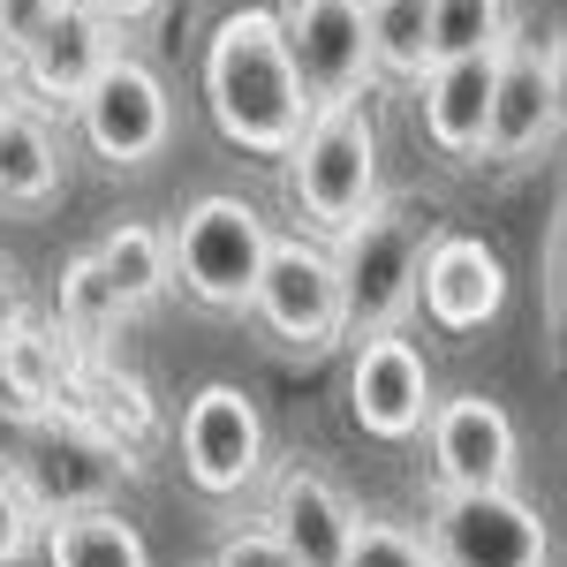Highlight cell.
Wrapping results in <instances>:
<instances>
[{"label":"cell","mask_w":567,"mask_h":567,"mask_svg":"<svg viewBox=\"0 0 567 567\" xmlns=\"http://www.w3.org/2000/svg\"><path fill=\"white\" fill-rule=\"evenodd\" d=\"M213 567H303L272 529H235V537H219V553H213Z\"/></svg>","instance_id":"4316f807"},{"label":"cell","mask_w":567,"mask_h":567,"mask_svg":"<svg viewBox=\"0 0 567 567\" xmlns=\"http://www.w3.org/2000/svg\"><path fill=\"white\" fill-rule=\"evenodd\" d=\"M205 114L250 159H288V144L303 136L310 99H303L296 53H288V31H280L272 8L219 16V31L205 39Z\"/></svg>","instance_id":"6da1fadb"},{"label":"cell","mask_w":567,"mask_h":567,"mask_svg":"<svg viewBox=\"0 0 567 567\" xmlns=\"http://www.w3.org/2000/svg\"><path fill=\"white\" fill-rule=\"evenodd\" d=\"M91 16H106L114 31H144V23H159V8L167 0H84Z\"/></svg>","instance_id":"f1b7e54d"},{"label":"cell","mask_w":567,"mask_h":567,"mask_svg":"<svg viewBox=\"0 0 567 567\" xmlns=\"http://www.w3.org/2000/svg\"><path fill=\"white\" fill-rule=\"evenodd\" d=\"M492 84H499V45L484 53H454L424 69V136H432L439 159L454 167H484V136H492Z\"/></svg>","instance_id":"9a60e30c"},{"label":"cell","mask_w":567,"mask_h":567,"mask_svg":"<svg viewBox=\"0 0 567 567\" xmlns=\"http://www.w3.org/2000/svg\"><path fill=\"white\" fill-rule=\"evenodd\" d=\"M515 31V8L507 0H432V61L454 53H484Z\"/></svg>","instance_id":"cb8c5ba5"},{"label":"cell","mask_w":567,"mask_h":567,"mask_svg":"<svg viewBox=\"0 0 567 567\" xmlns=\"http://www.w3.org/2000/svg\"><path fill=\"white\" fill-rule=\"evenodd\" d=\"M167 250H175V280L205 310H250L258 272L272 258V227L250 197H219L213 189L167 227Z\"/></svg>","instance_id":"5b68a950"},{"label":"cell","mask_w":567,"mask_h":567,"mask_svg":"<svg viewBox=\"0 0 567 567\" xmlns=\"http://www.w3.org/2000/svg\"><path fill=\"white\" fill-rule=\"evenodd\" d=\"M122 318H136V310L122 303V288L106 280L99 250L61 265V341H69V349H84V355L106 349V333H122Z\"/></svg>","instance_id":"44dd1931"},{"label":"cell","mask_w":567,"mask_h":567,"mask_svg":"<svg viewBox=\"0 0 567 567\" xmlns=\"http://www.w3.org/2000/svg\"><path fill=\"white\" fill-rule=\"evenodd\" d=\"M130 470H136V462H130V454H114L84 416H39V424H31V446H23V462H16V477H23V492L39 499V515L106 507L114 484L130 477Z\"/></svg>","instance_id":"30bf717a"},{"label":"cell","mask_w":567,"mask_h":567,"mask_svg":"<svg viewBox=\"0 0 567 567\" xmlns=\"http://www.w3.org/2000/svg\"><path fill=\"white\" fill-rule=\"evenodd\" d=\"M545 280H553V310H560V326H567V213L553 227V250H545Z\"/></svg>","instance_id":"f546056e"},{"label":"cell","mask_w":567,"mask_h":567,"mask_svg":"<svg viewBox=\"0 0 567 567\" xmlns=\"http://www.w3.org/2000/svg\"><path fill=\"white\" fill-rule=\"evenodd\" d=\"M355 515L349 499H341V484L326 477V470H310V462H288L280 477H272V499H265V529L296 553L303 567H349V545H355Z\"/></svg>","instance_id":"2e32d148"},{"label":"cell","mask_w":567,"mask_h":567,"mask_svg":"<svg viewBox=\"0 0 567 567\" xmlns=\"http://www.w3.org/2000/svg\"><path fill=\"white\" fill-rule=\"evenodd\" d=\"M61 386H69V341H61V326L45 333L39 318H23L0 341V393H8V409L23 424H39V416L61 409Z\"/></svg>","instance_id":"ac0fdd59"},{"label":"cell","mask_w":567,"mask_h":567,"mask_svg":"<svg viewBox=\"0 0 567 567\" xmlns=\"http://www.w3.org/2000/svg\"><path fill=\"white\" fill-rule=\"evenodd\" d=\"M424 545H432L439 567H553V529L515 484L432 492Z\"/></svg>","instance_id":"8992f818"},{"label":"cell","mask_w":567,"mask_h":567,"mask_svg":"<svg viewBox=\"0 0 567 567\" xmlns=\"http://www.w3.org/2000/svg\"><path fill=\"white\" fill-rule=\"evenodd\" d=\"M349 567H439L432 545L416 537L409 523H355V545H349Z\"/></svg>","instance_id":"d4e9b609"},{"label":"cell","mask_w":567,"mask_h":567,"mask_svg":"<svg viewBox=\"0 0 567 567\" xmlns=\"http://www.w3.org/2000/svg\"><path fill=\"white\" fill-rule=\"evenodd\" d=\"M250 318L280 341L288 355H326L349 341V280L333 243L318 235H272V258L258 272Z\"/></svg>","instance_id":"277c9868"},{"label":"cell","mask_w":567,"mask_h":567,"mask_svg":"<svg viewBox=\"0 0 567 567\" xmlns=\"http://www.w3.org/2000/svg\"><path fill=\"white\" fill-rule=\"evenodd\" d=\"M272 16H280V31H288V53H296V76H303L310 106L363 99V84L379 76L363 0H280Z\"/></svg>","instance_id":"8fae6325"},{"label":"cell","mask_w":567,"mask_h":567,"mask_svg":"<svg viewBox=\"0 0 567 567\" xmlns=\"http://www.w3.org/2000/svg\"><path fill=\"white\" fill-rule=\"evenodd\" d=\"M424 446H432V484L439 492L515 484V470H523V432H515V416H507L499 401H484V393H446V401H432Z\"/></svg>","instance_id":"4fadbf2b"},{"label":"cell","mask_w":567,"mask_h":567,"mask_svg":"<svg viewBox=\"0 0 567 567\" xmlns=\"http://www.w3.org/2000/svg\"><path fill=\"white\" fill-rule=\"evenodd\" d=\"M416 310L432 318L439 333H484L507 310V265L484 235H446L439 227L424 272H416Z\"/></svg>","instance_id":"5bb4252c"},{"label":"cell","mask_w":567,"mask_h":567,"mask_svg":"<svg viewBox=\"0 0 567 567\" xmlns=\"http://www.w3.org/2000/svg\"><path fill=\"white\" fill-rule=\"evenodd\" d=\"M39 537H45L39 499L23 492L16 470H0V567H23L31 553H39Z\"/></svg>","instance_id":"484cf974"},{"label":"cell","mask_w":567,"mask_h":567,"mask_svg":"<svg viewBox=\"0 0 567 567\" xmlns=\"http://www.w3.org/2000/svg\"><path fill=\"white\" fill-rule=\"evenodd\" d=\"M432 401H439L432 363H424V349H416V341H401V326H393V333H363V341H355V363H349V416H355V432L386 439V446L424 439Z\"/></svg>","instance_id":"7c38bea8"},{"label":"cell","mask_w":567,"mask_h":567,"mask_svg":"<svg viewBox=\"0 0 567 567\" xmlns=\"http://www.w3.org/2000/svg\"><path fill=\"white\" fill-rule=\"evenodd\" d=\"M288 197L318 243H341L379 205V122L363 99L310 106L303 136L288 144Z\"/></svg>","instance_id":"7a4b0ae2"},{"label":"cell","mask_w":567,"mask_h":567,"mask_svg":"<svg viewBox=\"0 0 567 567\" xmlns=\"http://www.w3.org/2000/svg\"><path fill=\"white\" fill-rule=\"evenodd\" d=\"M61 8H69V0H0V53L16 61V53L39 39V31L53 23V16H61Z\"/></svg>","instance_id":"83f0119b"},{"label":"cell","mask_w":567,"mask_h":567,"mask_svg":"<svg viewBox=\"0 0 567 567\" xmlns=\"http://www.w3.org/2000/svg\"><path fill=\"white\" fill-rule=\"evenodd\" d=\"M560 99H553V45L529 39L523 23L499 39V84H492V136L484 159L492 167H537L560 144Z\"/></svg>","instance_id":"9c48e42d"},{"label":"cell","mask_w":567,"mask_h":567,"mask_svg":"<svg viewBox=\"0 0 567 567\" xmlns=\"http://www.w3.org/2000/svg\"><path fill=\"white\" fill-rule=\"evenodd\" d=\"M182 477L205 499H243L265 477V416L243 386L213 379V386L189 393V409H182Z\"/></svg>","instance_id":"ba28073f"},{"label":"cell","mask_w":567,"mask_h":567,"mask_svg":"<svg viewBox=\"0 0 567 567\" xmlns=\"http://www.w3.org/2000/svg\"><path fill=\"white\" fill-rule=\"evenodd\" d=\"M76 130L106 167H152L167 152V136H175L167 76L152 61H136V53H114L99 69V84L76 99Z\"/></svg>","instance_id":"52a82bcc"},{"label":"cell","mask_w":567,"mask_h":567,"mask_svg":"<svg viewBox=\"0 0 567 567\" xmlns=\"http://www.w3.org/2000/svg\"><path fill=\"white\" fill-rule=\"evenodd\" d=\"M16 106H23V99H16V84H8V76H0V122H8V114H16Z\"/></svg>","instance_id":"d6a6232c"},{"label":"cell","mask_w":567,"mask_h":567,"mask_svg":"<svg viewBox=\"0 0 567 567\" xmlns=\"http://www.w3.org/2000/svg\"><path fill=\"white\" fill-rule=\"evenodd\" d=\"M553 99H560V130H567V39H553Z\"/></svg>","instance_id":"1f68e13d"},{"label":"cell","mask_w":567,"mask_h":567,"mask_svg":"<svg viewBox=\"0 0 567 567\" xmlns=\"http://www.w3.org/2000/svg\"><path fill=\"white\" fill-rule=\"evenodd\" d=\"M99 265H106V280L122 288V303H130V310H144L159 288H175L167 227H152V219H114V235L99 243Z\"/></svg>","instance_id":"7402d4cb"},{"label":"cell","mask_w":567,"mask_h":567,"mask_svg":"<svg viewBox=\"0 0 567 567\" xmlns=\"http://www.w3.org/2000/svg\"><path fill=\"white\" fill-rule=\"evenodd\" d=\"M114 53H122V31H114L106 16H91L84 0H69L39 39L16 53V76H23L31 99H53V106L76 114V99L99 84V69H106Z\"/></svg>","instance_id":"e0dca14e"},{"label":"cell","mask_w":567,"mask_h":567,"mask_svg":"<svg viewBox=\"0 0 567 567\" xmlns=\"http://www.w3.org/2000/svg\"><path fill=\"white\" fill-rule=\"evenodd\" d=\"M439 235L432 205H371L349 235L333 243L341 258V280H349V333H393L409 310H416V272H424V250Z\"/></svg>","instance_id":"3957f363"},{"label":"cell","mask_w":567,"mask_h":567,"mask_svg":"<svg viewBox=\"0 0 567 567\" xmlns=\"http://www.w3.org/2000/svg\"><path fill=\"white\" fill-rule=\"evenodd\" d=\"M45 567H152V545L122 523L114 507H76V515H45L39 537Z\"/></svg>","instance_id":"d6986e66"},{"label":"cell","mask_w":567,"mask_h":567,"mask_svg":"<svg viewBox=\"0 0 567 567\" xmlns=\"http://www.w3.org/2000/svg\"><path fill=\"white\" fill-rule=\"evenodd\" d=\"M371 23V61L393 84H424L432 69V0H363Z\"/></svg>","instance_id":"603a6c76"},{"label":"cell","mask_w":567,"mask_h":567,"mask_svg":"<svg viewBox=\"0 0 567 567\" xmlns=\"http://www.w3.org/2000/svg\"><path fill=\"white\" fill-rule=\"evenodd\" d=\"M61 197V152H53V130H45L31 106H16L0 122V205L8 213H39Z\"/></svg>","instance_id":"ffe728a7"},{"label":"cell","mask_w":567,"mask_h":567,"mask_svg":"<svg viewBox=\"0 0 567 567\" xmlns=\"http://www.w3.org/2000/svg\"><path fill=\"white\" fill-rule=\"evenodd\" d=\"M23 318H31V303H23V280H16V272L0 265V341H8V333H16Z\"/></svg>","instance_id":"4dcf8cb0"}]
</instances>
